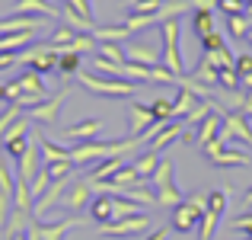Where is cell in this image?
<instances>
[{
	"instance_id": "cell-1",
	"label": "cell",
	"mask_w": 252,
	"mask_h": 240,
	"mask_svg": "<svg viewBox=\"0 0 252 240\" xmlns=\"http://www.w3.org/2000/svg\"><path fill=\"white\" fill-rule=\"evenodd\" d=\"M74 77L80 80V86H86V90L96 93V96L125 99V96H134V93H137V83L122 80V77H99V74H86V71H77Z\"/></svg>"
},
{
	"instance_id": "cell-2",
	"label": "cell",
	"mask_w": 252,
	"mask_h": 240,
	"mask_svg": "<svg viewBox=\"0 0 252 240\" xmlns=\"http://www.w3.org/2000/svg\"><path fill=\"white\" fill-rule=\"evenodd\" d=\"M204 211H208V196H204V192H195V196L182 199V202L172 208V231H176V234H191V231H198V221H201Z\"/></svg>"
},
{
	"instance_id": "cell-3",
	"label": "cell",
	"mask_w": 252,
	"mask_h": 240,
	"mask_svg": "<svg viewBox=\"0 0 252 240\" xmlns=\"http://www.w3.org/2000/svg\"><path fill=\"white\" fill-rule=\"evenodd\" d=\"M67 96H70V86H61L55 96H45V99H38L35 106L23 109V116L29 119V122H35V125L55 128V125H58V116H61V106H64V99H67Z\"/></svg>"
},
{
	"instance_id": "cell-4",
	"label": "cell",
	"mask_w": 252,
	"mask_h": 240,
	"mask_svg": "<svg viewBox=\"0 0 252 240\" xmlns=\"http://www.w3.org/2000/svg\"><path fill=\"white\" fill-rule=\"evenodd\" d=\"M160 32H163L160 64L179 77V74L185 71V64H182V51H179V32H182V23H179V19H166V23H160Z\"/></svg>"
},
{
	"instance_id": "cell-5",
	"label": "cell",
	"mask_w": 252,
	"mask_h": 240,
	"mask_svg": "<svg viewBox=\"0 0 252 240\" xmlns=\"http://www.w3.org/2000/svg\"><path fill=\"white\" fill-rule=\"evenodd\" d=\"M150 186H154V196H157V205H172L176 208L179 202H182V192L176 189V183H172V160H160L154 170V176L147 179Z\"/></svg>"
},
{
	"instance_id": "cell-6",
	"label": "cell",
	"mask_w": 252,
	"mask_h": 240,
	"mask_svg": "<svg viewBox=\"0 0 252 240\" xmlns=\"http://www.w3.org/2000/svg\"><path fill=\"white\" fill-rule=\"evenodd\" d=\"M227 199H230V192H227V189H214V192H208V211H204L201 221H198V240H214L217 224H220L223 208H227Z\"/></svg>"
},
{
	"instance_id": "cell-7",
	"label": "cell",
	"mask_w": 252,
	"mask_h": 240,
	"mask_svg": "<svg viewBox=\"0 0 252 240\" xmlns=\"http://www.w3.org/2000/svg\"><path fill=\"white\" fill-rule=\"evenodd\" d=\"M58 58H61V51L51 48V45H35L29 51H19V64H26V71H35L42 77L58 71Z\"/></svg>"
},
{
	"instance_id": "cell-8",
	"label": "cell",
	"mask_w": 252,
	"mask_h": 240,
	"mask_svg": "<svg viewBox=\"0 0 252 240\" xmlns=\"http://www.w3.org/2000/svg\"><path fill=\"white\" fill-rule=\"evenodd\" d=\"M233 138H240V141H246L249 148H252V128H249L246 116H243L240 109L220 112V131H217V141L227 144V141H233Z\"/></svg>"
},
{
	"instance_id": "cell-9",
	"label": "cell",
	"mask_w": 252,
	"mask_h": 240,
	"mask_svg": "<svg viewBox=\"0 0 252 240\" xmlns=\"http://www.w3.org/2000/svg\"><path fill=\"white\" fill-rule=\"evenodd\" d=\"M201 151H204V157H208L214 166H249V154H246V151L227 148V144H220L217 138L208 144V148H201Z\"/></svg>"
},
{
	"instance_id": "cell-10",
	"label": "cell",
	"mask_w": 252,
	"mask_h": 240,
	"mask_svg": "<svg viewBox=\"0 0 252 240\" xmlns=\"http://www.w3.org/2000/svg\"><path fill=\"white\" fill-rule=\"evenodd\" d=\"M150 228V218L147 215H131V218H118V221H109V224H99V234L102 237H134L141 231Z\"/></svg>"
},
{
	"instance_id": "cell-11",
	"label": "cell",
	"mask_w": 252,
	"mask_h": 240,
	"mask_svg": "<svg viewBox=\"0 0 252 240\" xmlns=\"http://www.w3.org/2000/svg\"><path fill=\"white\" fill-rule=\"evenodd\" d=\"M90 202H93L90 183L74 176V183L67 186V192L61 196V202H58V205H61V208H70V211H83V208H90Z\"/></svg>"
},
{
	"instance_id": "cell-12",
	"label": "cell",
	"mask_w": 252,
	"mask_h": 240,
	"mask_svg": "<svg viewBox=\"0 0 252 240\" xmlns=\"http://www.w3.org/2000/svg\"><path fill=\"white\" fill-rule=\"evenodd\" d=\"M154 125H157V119H154V112H150V106H144V103H131V106H128V128H131V138L147 135Z\"/></svg>"
},
{
	"instance_id": "cell-13",
	"label": "cell",
	"mask_w": 252,
	"mask_h": 240,
	"mask_svg": "<svg viewBox=\"0 0 252 240\" xmlns=\"http://www.w3.org/2000/svg\"><path fill=\"white\" fill-rule=\"evenodd\" d=\"M13 13H23V16H42V19H58V16H61V6H55L51 0H16Z\"/></svg>"
},
{
	"instance_id": "cell-14",
	"label": "cell",
	"mask_w": 252,
	"mask_h": 240,
	"mask_svg": "<svg viewBox=\"0 0 252 240\" xmlns=\"http://www.w3.org/2000/svg\"><path fill=\"white\" fill-rule=\"evenodd\" d=\"M99 131H102V122H99V119H83V122L70 125V128H61V135L70 138V141H77V144H83V141H96Z\"/></svg>"
},
{
	"instance_id": "cell-15",
	"label": "cell",
	"mask_w": 252,
	"mask_h": 240,
	"mask_svg": "<svg viewBox=\"0 0 252 240\" xmlns=\"http://www.w3.org/2000/svg\"><path fill=\"white\" fill-rule=\"evenodd\" d=\"M217 131H220V109L208 112V116L198 122V128H195V148H208V144L217 138Z\"/></svg>"
},
{
	"instance_id": "cell-16",
	"label": "cell",
	"mask_w": 252,
	"mask_h": 240,
	"mask_svg": "<svg viewBox=\"0 0 252 240\" xmlns=\"http://www.w3.org/2000/svg\"><path fill=\"white\" fill-rule=\"evenodd\" d=\"M42 26V16H23V13H13V16L0 19V36H13V32H35Z\"/></svg>"
},
{
	"instance_id": "cell-17",
	"label": "cell",
	"mask_w": 252,
	"mask_h": 240,
	"mask_svg": "<svg viewBox=\"0 0 252 240\" xmlns=\"http://www.w3.org/2000/svg\"><path fill=\"white\" fill-rule=\"evenodd\" d=\"M38 157H42V151H38V138H32L29 148L23 151V157H19V179L23 183H32L38 173Z\"/></svg>"
},
{
	"instance_id": "cell-18",
	"label": "cell",
	"mask_w": 252,
	"mask_h": 240,
	"mask_svg": "<svg viewBox=\"0 0 252 240\" xmlns=\"http://www.w3.org/2000/svg\"><path fill=\"white\" fill-rule=\"evenodd\" d=\"M125 61L144 64V68H157L160 64V51L154 45H125Z\"/></svg>"
},
{
	"instance_id": "cell-19",
	"label": "cell",
	"mask_w": 252,
	"mask_h": 240,
	"mask_svg": "<svg viewBox=\"0 0 252 240\" xmlns=\"http://www.w3.org/2000/svg\"><path fill=\"white\" fill-rule=\"evenodd\" d=\"M112 202H115V196H109V192H99V196L90 202V215H93L96 224H109L112 221Z\"/></svg>"
},
{
	"instance_id": "cell-20",
	"label": "cell",
	"mask_w": 252,
	"mask_h": 240,
	"mask_svg": "<svg viewBox=\"0 0 252 240\" xmlns=\"http://www.w3.org/2000/svg\"><path fill=\"white\" fill-rule=\"evenodd\" d=\"M58 19H61L64 26H70L74 32H93V29H96V19H86V16H80V13H77L74 6H67V3L61 6V16H58Z\"/></svg>"
},
{
	"instance_id": "cell-21",
	"label": "cell",
	"mask_w": 252,
	"mask_h": 240,
	"mask_svg": "<svg viewBox=\"0 0 252 240\" xmlns=\"http://www.w3.org/2000/svg\"><path fill=\"white\" fill-rule=\"evenodd\" d=\"M83 218H67V221H58V224H38V237L42 240H64L70 228H77Z\"/></svg>"
},
{
	"instance_id": "cell-22",
	"label": "cell",
	"mask_w": 252,
	"mask_h": 240,
	"mask_svg": "<svg viewBox=\"0 0 252 240\" xmlns=\"http://www.w3.org/2000/svg\"><path fill=\"white\" fill-rule=\"evenodd\" d=\"M38 151H42L45 163H64V160H70V151H64L61 144H55L51 138H38ZM74 163V160H70Z\"/></svg>"
},
{
	"instance_id": "cell-23",
	"label": "cell",
	"mask_w": 252,
	"mask_h": 240,
	"mask_svg": "<svg viewBox=\"0 0 252 240\" xmlns=\"http://www.w3.org/2000/svg\"><path fill=\"white\" fill-rule=\"evenodd\" d=\"M191 29H195L198 39H204L208 32H214V29H217L214 10H191Z\"/></svg>"
},
{
	"instance_id": "cell-24",
	"label": "cell",
	"mask_w": 252,
	"mask_h": 240,
	"mask_svg": "<svg viewBox=\"0 0 252 240\" xmlns=\"http://www.w3.org/2000/svg\"><path fill=\"white\" fill-rule=\"evenodd\" d=\"M32 221V215L29 211H23V208H10V215H6V224H3V231H6V237H19L26 231V224Z\"/></svg>"
},
{
	"instance_id": "cell-25",
	"label": "cell",
	"mask_w": 252,
	"mask_h": 240,
	"mask_svg": "<svg viewBox=\"0 0 252 240\" xmlns=\"http://www.w3.org/2000/svg\"><path fill=\"white\" fill-rule=\"evenodd\" d=\"M93 39H96V42H115V45H122L125 39H131V36H128V29L118 23V26H96V29H93Z\"/></svg>"
},
{
	"instance_id": "cell-26",
	"label": "cell",
	"mask_w": 252,
	"mask_h": 240,
	"mask_svg": "<svg viewBox=\"0 0 252 240\" xmlns=\"http://www.w3.org/2000/svg\"><path fill=\"white\" fill-rule=\"evenodd\" d=\"M198 103H201V99H198L195 93L179 90V93H176V99H172V116H176V119H185V116H189V112L195 109Z\"/></svg>"
},
{
	"instance_id": "cell-27",
	"label": "cell",
	"mask_w": 252,
	"mask_h": 240,
	"mask_svg": "<svg viewBox=\"0 0 252 240\" xmlns=\"http://www.w3.org/2000/svg\"><path fill=\"white\" fill-rule=\"evenodd\" d=\"M157 163H160V154H157V151H144V154L137 157V160H134V163H131V166H134V170H137V176H141L144 183H147V179L154 176Z\"/></svg>"
},
{
	"instance_id": "cell-28",
	"label": "cell",
	"mask_w": 252,
	"mask_h": 240,
	"mask_svg": "<svg viewBox=\"0 0 252 240\" xmlns=\"http://www.w3.org/2000/svg\"><path fill=\"white\" fill-rule=\"evenodd\" d=\"M74 36H77V32L70 29V26H64V23H61V26H55V29H51V36L45 39V45H51V48L61 51V48H67V45L74 42Z\"/></svg>"
},
{
	"instance_id": "cell-29",
	"label": "cell",
	"mask_w": 252,
	"mask_h": 240,
	"mask_svg": "<svg viewBox=\"0 0 252 240\" xmlns=\"http://www.w3.org/2000/svg\"><path fill=\"white\" fill-rule=\"evenodd\" d=\"M32 189H29V183H23V179H16V186H13V208H23V211H29L32 215Z\"/></svg>"
},
{
	"instance_id": "cell-30",
	"label": "cell",
	"mask_w": 252,
	"mask_h": 240,
	"mask_svg": "<svg viewBox=\"0 0 252 240\" xmlns=\"http://www.w3.org/2000/svg\"><path fill=\"white\" fill-rule=\"evenodd\" d=\"M99 48V42L93 39V32H77L74 36V42L67 45V51H77V55H90V51H96ZM64 51V48H61Z\"/></svg>"
},
{
	"instance_id": "cell-31",
	"label": "cell",
	"mask_w": 252,
	"mask_h": 240,
	"mask_svg": "<svg viewBox=\"0 0 252 240\" xmlns=\"http://www.w3.org/2000/svg\"><path fill=\"white\" fill-rule=\"evenodd\" d=\"M32 36H35V32H13V36H0V55H3V51H16V48H23V45H29Z\"/></svg>"
},
{
	"instance_id": "cell-32",
	"label": "cell",
	"mask_w": 252,
	"mask_h": 240,
	"mask_svg": "<svg viewBox=\"0 0 252 240\" xmlns=\"http://www.w3.org/2000/svg\"><path fill=\"white\" fill-rule=\"evenodd\" d=\"M77 71H80V55H77V51H67V48H64V51H61V58H58V74L74 77Z\"/></svg>"
},
{
	"instance_id": "cell-33",
	"label": "cell",
	"mask_w": 252,
	"mask_h": 240,
	"mask_svg": "<svg viewBox=\"0 0 252 240\" xmlns=\"http://www.w3.org/2000/svg\"><path fill=\"white\" fill-rule=\"evenodd\" d=\"M198 80V83H204V86H214L217 83V68L214 64L208 61V58H201V61H198V68H195V74H191Z\"/></svg>"
},
{
	"instance_id": "cell-34",
	"label": "cell",
	"mask_w": 252,
	"mask_h": 240,
	"mask_svg": "<svg viewBox=\"0 0 252 240\" xmlns=\"http://www.w3.org/2000/svg\"><path fill=\"white\" fill-rule=\"evenodd\" d=\"M204 58H208V61L214 64L217 71H223V68H233V61H236V58L230 55V48H227V45H220V48H214V51H204Z\"/></svg>"
},
{
	"instance_id": "cell-35",
	"label": "cell",
	"mask_w": 252,
	"mask_h": 240,
	"mask_svg": "<svg viewBox=\"0 0 252 240\" xmlns=\"http://www.w3.org/2000/svg\"><path fill=\"white\" fill-rule=\"evenodd\" d=\"M96 55H99V58H105V61L125 64V45H115V42H99Z\"/></svg>"
},
{
	"instance_id": "cell-36",
	"label": "cell",
	"mask_w": 252,
	"mask_h": 240,
	"mask_svg": "<svg viewBox=\"0 0 252 240\" xmlns=\"http://www.w3.org/2000/svg\"><path fill=\"white\" fill-rule=\"evenodd\" d=\"M29 141H32V131H29V135H19V138H10V141H3V151H6V157L19 160V157H23V151L29 148Z\"/></svg>"
},
{
	"instance_id": "cell-37",
	"label": "cell",
	"mask_w": 252,
	"mask_h": 240,
	"mask_svg": "<svg viewBox=\"0 0 252 240\" xmlns=\"http://www.w3.org/2000/svg\"><path fill=\"white\" fill-rule=\"evenodd\" d=\"M150 112H154L157 122H169V119H176V116H172V99H166V96H157L154 103H150Z\"/></svg>"
},
{
	"instance_id": "cell-38",
	"label": "cell",
	"mask_w": 252,
	"mask_h": 240,
	"mask_svg": "<svg viewBox=\"0 0 252 240\" xmlns=\"http://www.w3.org/2000/svg\"><path fill=\"white\" fill-rule=\"evenodd\" d=\"M249 29H252V23H249L246 16H227V32L233 39H246Z\"/></svg>"
},
{
	"instance_id": "cell-39",
	"label": "cell",
	"mask_w": 252,
	"mask_h": 240,
	"mask_svg": "<svg viewBox=\"0 0 252 240\" xmlns=\"http://www.w3.org/2000/svg\"><path fill=\"white\" fill-rule=\"evenodd\" d=\"M131 215H137V205L118 196L115 202H112V221H118V218H131Z\"/></svg>"
},
{
	"instance_id": "cell-40",
	"label": "cell",
	"mask_w": 252,
	"mask_h": 240,
	"mask_svg": "<svg viewBox=\"0 0 252 240\" xmlns=\"http://www.w3.org/2000/svg\"><path fill=\"white\" fill-rule=\"evenodd\" d=\"M217 10L223 16H246V0H217Z\"/></svg>"
},
{
	"instance_id": "cell-41",
	"label": "cell",
	"mask_w": 252,
	"mask_h": 240,
	"mask_svg": "<svg viewBox=\"0 0 252 240\" xmlns=\"http://www.w3.org/2000/svg\"><path fill=\"white\" fill-rule=\"evenodd\" d=\"M217 83L223 90H240V74L233 68H223V71H217Z\"/></svg>"
},
{
	"instance_id": "cell-42",
	"label": "cell",
	"mask_w": 252,
	"mask_h": 240,
	"mask_svg": "<svg viewBox=\"0 0 252 240\" xmlns=\"http://www.w3.org/2000/svg\"><path fill=\"white\" fill-rule=\"evenodd\" d=\"M230 228H233L236 234H243V237H252V211H243L240 218H233Z\"/></svg>"
},
{
	"instance_id": "cell-43",
	"label": "cell",
	"mask_w": 252,
	"mask_h": 240,
	"mask_svg": "<svg viewBox=\"0 0 252 240\" xmlns=\"http://www.w3.org/2000/svg\"><path fill=\"white\" fill-rule=\"evenodd\" d=\"M45 170H48V176H51V179H64V176H70L77 166L70 163V160H64V163H45Z\"/></svg>"
},
{
	"instance_id": "cell-44",
	"label": "cell",
	"mask_w": 252,
	"mask_h": 240,
	"mask_svg": "<svg viewBox=\"0 0 252 240\" xmlns=\"http://www.w3.org/2000/svg\"><path fill=\"white\" fill-rule=\"evenodd\" d=\"M233 71H236L240 77H249V74H252V51H243V55H236Z\"/></svg>"
},
{
	"instance_id": "cell-45",
	"label": "cell",
	"mask_w": 252,
	"mask_h": 240,
	"mask_svg": "<svg viewBox=\"0 0 252 240\" xmlns=\"http://www.w3.org/2000/svg\"><path fill=\"white\" fill-rule=\"evenodd\" d=\"M198 42H201V48H204V51H214V48H220V45H227V42H223V36H220V29L208 32V36L198 39Z\"/></svg>"
},
{
	"instance_id": "cell-46",
	"label": "cell",
	"mask_w": 252,
	"mask_h": 240,
	"mask_svg": "<svg viewBox=\"0 0 252 240\" xmlns=\"http://www.w3.org/2000/svg\"><path fill=\"white\" fill-rule=\"evenodd\" d=\"M67 6H74L80 16H86V19H93V6H90V0H64Z\"/></svg>"
},
{
	"instance_id": "cell-47",
	"label": "cell",
	"mask_w": 252,
	"mask_h": 240,
	"mask_svg": "<svg viewBox=\"0 0 252 240\" xmlns=\"http://www.w3.org/2000/svg\"><path fill=\"white\" fill-rule=\"evenodd\" d=\"M19 64V51H3L0 55V71H10V68H16Z\"/></svg>"
},
{
	"instance_id": "cell-48",
	"label": "cell",
	"mask_w": 252,
	"mask_h": 240,
	"mask_svg": "<svg viewBox=\"0 0 252 240\" xmlns=\"http://www.w3.org/2000/svg\"><path fill=\"white\" fill-rule=\"evenodd\" d=\"M191 10H217V0H191Z\"/></svg>"
},
{
	"instance_id": "cell-49",
	"label": "cell",
	"mask_w": 252,
	"mask_h": 240,
	"mask_svg": "<svg viewBox=\"0 0 252 240\" xmlns=\"http://www.w3.org/2000/svg\"><path fill=\"white\" fill-rule=\"evenodd\" d=\"M166 234H169L166 228H157V231H150V237H147V240H166Z\"/></svg>"
},
{
	"instance_id": "cell-50",
	"label": "cell",
	"mask_w": 252,
	"mask_h": 240,
	"mask_svg": "<svg viewBox=\"0 0 252 240\" xmlns=\"http://www.w3.org/2000/svg\"><path fill=\"white\" fill-rule=\"evenodd\" d=\"M243 205H246V208H252V189L246 192V196H243Z\"/></svg>"
},
{
	"instance_id": "cell-51",
	"label": "cell",
	"mask_w": 252,
	"mask_h": 240,
	"mask_svg": "<svg viewBox=\"0 0 252 240\" xmlns=\"http://www.w3.org/2000/svg\"><path fill=\"white\" fill-rule=\"evenodd\" d=\"M246 39H249V45H252V29H249V36H246Z\"/></svg>"
},
{
	"instance_id": "cell-52",
	"label": "cell",
	"mask_w": 252,
	"mask_h": 240,
	"mask_svg": "<svg viewBox=\"0 0 252 240\" xmlns=\"http://www.w3.org/2000/svg\"><path fill=\"white\" fill-rule=\"evenodd\" d=\"M128 3H137V0H128Z\"/></svg>"
},
{
	"instance_id": "cell-53",
	"label": "cell",
	"mask_w": 252,
	"mask_h": 240,
	"mask_svg": "<svg viewBox=\"0 0 252 240\" xmlns=\"http://www.w3.org/2000/svg\"><path fill=\"white\" fill-rule=\"evenodd\" d=\"M0 148H3V141H0Z\"/></svg>"
},
{
	"instance_id": "cell-54",
	"label": "cell",
	"mask_w": 252,
	"mask_h": 240,
	"mask_svg": "<svg viewBox=\"0 0 252 240\" xmlns=\"http://www.w3.org/2000/svg\"><path fill=\"white\" fill-rule=\"evenodd\" d=\"M246 240H252V237H246Z\"/></svg>"
},
{
	"instance_id": "cell-55",
	"label": "cell",
	"mask_w": 252,
	"mask_h": 240,
	"mask_svg": "<svg viewBox=\"0 0 252 240\" xmlns=\"http://www.w3.org/2000/svg\"><path fill=\"white\" fill-rule=\"evenodd\" d=\"M246 3H249V0H246Z\"/></svg>"
}]
</instances>
